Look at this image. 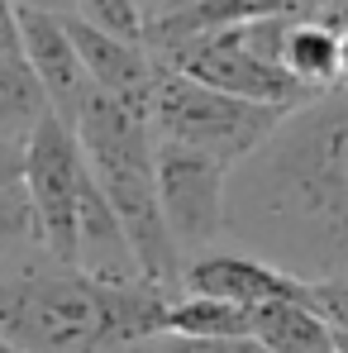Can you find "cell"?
Listing matches in <instances>:
<instances>
[{
	"label": "cell",
	"mask_w": 348,
	"mask_h": 353,
	"mask_svg": "<svg viewBox=\"0 0 348 353\" xmlns=\"http://www.w3.org/2000/svg\"><path fill=\"white\" fill-rule=\"evenodd\" d=\"M76 148L91 186L110 205L119 230L129 234V248L139 258V272L148 287L181 296V253L167 239L163 205H158V172H153V134L139 115L105 96H86V105L72 119Z\"/></svg>",
	"instance_id": "3"
},
{
	"label": "cell",
	"mask_w": 348,
	"mask_h": 353,
	"mask_svg": "<svg viewBox=\"0 0 348 353\" xmlns=\"http://www.w3.org/2000/svg\"><path fill=\"white\" fill-rule=\"evenodd\" d=\"M143 124H148L153 143H181V148H196L225 168H238L282 124V110L234 101L225 91H210V86H201L181 72H167L158 62Z\"/></svg>",
	"instance_id": "4"
},
{
	"label": "cell",
	"mask_w": 348,
	"mask_h": 353,
	"mask_svg": "<svg viewBox=\"0 0 348 353\" xmlns=\"http://www.w3.org/2000/svg\"><path fill=\"white\" fill-rule=\"evenodd\" d=\"M14 10H34V14H72L76 10V0H10Z\"/></svg>",
	"instance_id": "22"
},
{
	"label": "cell",
	"mask_w": 348,
	"mask_h": 353,
	"mask_svg": "<svg viewBox=\"0 0 348 353\" xmlns=\"http://www.w3.org/2000/svg\"><path fill=\"white\" fill-rule=\"evenodd\" d=\"M0 53L19 58V10L10 0H0Z\"/></svg>",
	"instance_id": "20"
},
{
	"label": "cell",
	"mask_w": 348,
	"mask_h": 353,
	"mask_svg": "<svg viewBox=\"0 0 348 353\" xmlns=\"http://www.w3.org/2000/svg\"><path fill=\"white\" fill-rule=\"evenodd\" d=\"M134 353H263L253 339H186V334H158Z\"/></svg>",
	"instance_id": "18"
},
{
	"label": "cell",
	"mask_w": 348,
	"mask_h": 353,
	"mask_svg": "<svg viewBox=\"0 0 348 353\" xmlns=\"http://www.w3.org/2000/svg\"><path fill=\"white\" fill-rule=\"evenodd\" d=\"M153 58L163 62L167 72H181L210 91H225L234 101H248V105H263V110H300L305 96L287 72L272 58H263L253 43H248V29L243 24H225V29H205V34H191V39H176L163 48H148Z\"/></svg>",
	"instance_id": "5"
},
{
	"label": "cell",
	"mask_w": 348,
	"mask_h": 353,
	"mask_svg": "<svg viewBox=\"0 0 348 353\" xmlns=\"http://www.w3.org/2000/svg\"><path fill=\"white\" fill-rule=\"evenodd\" d=\"M62 24H67V34H72V48H76L81 67H86L91 91L143 119L153 77H158V58H153L143 43L101 34V29H91L86 19H76V14H62Z\"/></svg>",
	"instance_id": "9"
},
{
	"label": "cell",
	"mask_w": 348,
	"mask_h": 353,
	"mask_svg": "<svg viewBox=\"0 0 348 353\" xmlns=\"http://www.w3.org/2000/svg\"><path fill=\"white\" fill-rule=\"evenodd\" d=\"M43 253L39 248V225H34V205L24 196V181H5L0 186V263Z\"/></svg>",
	"instance_id": "16"
},
{
	"label": "cell",
	"mask_w": 348,
	"mask_h": 353,
	"mask_svg": "<svg viewBox=\"0 0 348 353\" xmlns=\"http://www.w3.org/2000/svg\"><path fill=\"white\" fill-rule=\"evenodd\" d=\"M305 305H310L334 334H348V282H310Z\"/></svg>",
	"instance_id": "19"
},
{
	"label": "cell",
	"mask_w": 348,
	"mask_h": 353,
	"mask_svg": "<svg viewBox=\"0 0 348 353\" xmlns=\"http://www.w3.org/2000/svg\"><path fill=\"white\" fill-rule=\"evenodd\" d=\"M19 58L29 62L43 101H48V115L72 124L76 110L86 105L91 96V81H86V67L72 48V34L58 14H34V10H19Z\"/></svg>",
	"instance_id": "10"
},
{
	"label": "cell",
	"mask_w": 348,
	"mask_h": 353,
	"mask_svg": "<svg viewBox=\"0 0 348 353\" xmlns=\"http://www.w3.org/2000/svg\"><path fill=\"white\" fill-rule=\"evenodd\" d=\"M24 196L34 205V225H39V248L72 268V248H76V210H81V191H86V163L76 148L72 124L43 115L39 129L24 139Z\"/></svg>",
	"instance_id": "6"
},
{
	"label": "cell",
	"mask_w": 348,
	"mask_h": 353,
	"mask_svg": "<svg viewBox=\"0 0 348 353\" xmlns=\"http://www.w3.org/2000/svg\"><path fill=\"white\" fill-rule=\"evenodd\" d=\"M43 115H48V101H43V91H39L29 62L0 53V139L24 143V139L39 129Z\"/></svg>",
	"instance_id": "15"
},
{
	"label": "cell",
	"mask_w": 348,
	"mask_h": 353,
	"mask_svg": "<svg viewBox=\"0 0 348 353\" xmlns=\"http://www.w3.org/2000/svg\"><path fill=\"white\" fill-rule=\"evenodd\" d=\"M339 91H348V29L339 34Z\"/></svg>",
	"instance_id": "23"
},
{
	"label": "cell",
	"mask_w": 348,
	"mask_h": 353,
	"mask_svg": "<svg viewBox=\"0 0 348 353\" xmlns=\"http://www.w3.org/2000/svg\"><path fill=\"white\" fill-rule=\"evenodd\" d=\"M172 296L105 287L48 253L0 263V339L19 353H134L163 334Z\"/></svg>",
	"instance_id": "2"
},
{
	"label": "cell",
	"mask_w": 348,
	"mask_h": 353,
	"mask_svg": "<svg viewBox=\"0 0 348 353\" xmlns=\"http://www.w3.org/2000/svg\"><path fill=\"white\" fill-rule=\"evenodd\" d=\"M163 334H186V339H253V320H248V310L225 305V301L172 296Z\"/></svg>",
	"instance_id": "14"
},
{
	"label": "cell",
	"mask_w": 348,
	"mask_h": 353,
	"mask_svg": "<svg viewBox=\"0 0 348 353\" xmlns=\"http://www.w3.org/2000/svg\"><path fill=\"white\" fill-rule=\"evenodd\" d=\"M19 172H24V143L0 139V186L5 181H19Z\"/></svg>",
	"instance_id": "21"
},
{
	"label": "cell",
	"mask_w": 348,
	"mask_h": 353,
	"mask_svg": "<svg viewBox=\"0 0 348 353\" xmlns=\"http://www.w3.org/2000/svg\"><path fill=\"white\" fill-rule=\"evenodd\" d=\"M248 320H253V344H263V353H334V330L305 301L253 305Z\"/></svg>",
	"instance_id": "12"
},
{
	"label": "cell",
	"mask_w": 348,
	"mask_h": 353,
	"mask_svg": "<svg viewBox=\"0 0 348 353\" xmlns=\"http://www.w3.org/2000/svg\"><path fill=\"white\" fill-rule=\"evenodd\" d=\"M0 353H19V349H10V344H5V339H0Z\"/></svg>",
	"instance_id": "25"
},
{
	"label": "cell",
	"mask_w": 348,
	"mask_h": 353,
	"mask_svg": "<svg viewBox=\"0 0 348 353\" xmlns=\"http://www.w3.org/2000/svg\"><path fill=\"white\" fill-rule=\"evenodd\" d=\"M225 239L296 282H348V91H329L229 168Z\"/></svg>",
	"instance_id": "1"
},
{
	"label": "cell",
	"mask_w": 348,
	"mask_h": 353,
	"mask_svg": "<svg viewBox=\"0 0 348 353\" xmlns=\"http://www.w3.org/2000/svg\"><path fill=\"white\" fill-rule=\"evenodd\" d=\"M72 268H76L81 277H91V282H105V287H134V282H143L139 258H134V248H129V234L119 230V220L110 215V205H105L101 191L91 186V176H86L81 210H76Z\"/></svg>",
	"instance_id": "11"
},
{
	"label": "cell",
	"mask_w": 348,
	"mask_h": 353,
	"mask_svg": "<svg viewBox=\"0 0 348 353\" xmlns=\"http://www.w3.org/2000/svg\"><path fill=\"white\" fill-rule=\"evenodd\" d=\"M181 296H205V301L253 310V305H272V301H305L310 282H296L282 268H272L253 253L210 248V253L181 263Z\"/></svg>",
	"instance_id": "8"
},
{
	"label": "cell",
	"mask_w": 348,
	"mask_h": 353,
	"mask_svg": "<svg viewBox=\"0 0 348 353\" xmlns=\"http://www.w3.org/2000/svg\"><path fill=\"white\" fill-rule=\"evenodd\" d=\"M153 172H158V205L167 239L176 243L181 263L201 258L210 248H225V196H229V168L181 148V143H153Z\"/></svg>",
	"instance_id": "7"
},
{
	"label": "cell",
	"mask_w": 348,
	"mask_h": 353,
	"mask_svg": "<svg viewBox=\"0 0 348 353\" xmlns=\"http://www.w3.org/2000/svg\"><path fill=\"white\" fill-rule=\"evenodd\" d=\"M334 353H348V334H334Z\"/></svg>",
	"instance_id": "24"
},
{
	"label": "cell",
	"mask_w": 348,
	"mask_h": 353,
	"mask_svg": "<svg viewBox=\"0 0 348 353\" xmlns=\"http://www.w3.org/2000/svg\"><path fill=\"white\" fill-rule=\"evenodd\" d=\"M282 72L305 96L339 91V34L325 24H287L282 34Z\"/></svg>",
	"instance_id": "13"
},
{
	"label": "cell",
	"mask_w": 348,
	"mask_h": 353,
	"mask_svg": "<svg viewBox=\"0 0 348 353\" xmlns=\"http://www.w3.org/2000/svg\"><path fill=\"white\" fill-rule=\"evenodd\" d=\"M72 14L129 43H143V34H148V0H76Z\"/></svg>",
	"instance_id": "17"
}]
</instances>
